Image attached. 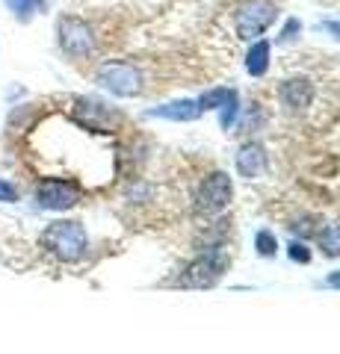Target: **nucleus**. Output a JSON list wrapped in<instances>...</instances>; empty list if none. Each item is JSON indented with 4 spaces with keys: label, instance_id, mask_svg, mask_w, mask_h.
I'll list each match as a JSON object with an SVG mask.
<instances>
[{
    "label": "nucleus",
    "instance_id": "nucleus-20",
    "mask_svg": "<svg viewBox=\"0 0 340 354\" xmlns=\"http://www.w3.org/2000/svg\"><path fill=\"white\" fill-rule=\"evenodd\" d=\"M302 36V21H296V18H290L287 24H284V30H281V36L276 39L278 44H290V41H296Z\"/></svg>",
    "mask_w": 340,
    "mask_h": 354
},
{
    "label": "nucleus",
    "instance_id": "nucleus-22",
    "mask_svg": "<svg viewBox=\"0 0 340 354\" xmlns=\"http://www.w3.org/2000/svg\"><path fill=\"white\" fill-rule=\"evenodd\" d=\"M260 124H263V113H260V106H258V104H251L249 115H246V130H258Z\"/></svg>",
    "mask_w": 340,
    "mask_h": 354
},
{
    "label": "nucleus",
    "instance_id": "nucleus-7",
    "mask_svg": "<svg viewBox=\"0 0 340 354\" xmlns=\"http://www.w3.org/2000/svg\"><path fill=\"white\" fill-rule=\"evenodd\" d=\"M33 198H36L39 209H48V213H65V209H71L80 201V186L74 180H62V177H45V180L36 186Z\"/></svg>",
    "mask_w": 340,
    "mask_h": 354
},
{
    "label": "nucleus",
    "instance_id": "nucleus-24",
    "mask_svg": "<svg viewBox=\"0 0 340 354\" xmlns=\"http://www.w3.org/2000/svg\"><path fill=\"white\" fill-rule=\"evenodd\" d=\"M325 32H332V36L340 41V24H337V21H325V24H320Z\"/></svg>",
    "mask_w": 340,
    "mask_h": 354
},
{
    "label": "nucleus",
    "instance_id": "nucleus-21",
    "mask_svg": "<svg viewBox=\"0 0 340 354\" xmlns=\"http://www.w3.org/2000/svg\"><path fill=\"white\" fill-rule=\"evenodd\" d=\"M18 189L15 183H9L6 177H0V204H18Z\"/></svg>",
    "mask_w": 340,
    "mask_h": 354
},
{
    "label": "nucleus",
    "instance_id": "nucleus-1",
    "mask_svg": "<svg viewBox=\"0 0 340 354\" xmlns=\"http://www.w3.org/2000/svg\"><path fill=\"white\" fill-rule=\"evenodd\" d=\"M42 248L53 254L60 263H80L89 254V236L80 221L60 218L42 230Z\"/></svg>",
    "mask_w": 340,
    "mask_h": 354
},
{
    "label": "nucleus",
    "instance_id": "nucleus-3",
    "mask_svg": "<svg viewBox=\"0 0 340 354\" xmlns=\"http://www.w3.org/2000/svg\"><path fill=\"white\" fill-rule=\"evenodd\" d=\"M95 83L116 97H136L142 92V71L130 62H101L95 71Z\"/></svg>",
    "mask_w": 340,
    "mask_h": 354
},
{
    "label": "nucleus",
    "instance_id": "nucleus-11",
    "mask_svg": "<svg viewBox=\"0 0 340 354\" xmlns=\"http://www.w3.org/2000/svg\"><path fill=\"white\" fill-rule=\"evenodd\" d=\"M148 118H166V121H195L202 115L199 101H190V97H181V101H169L163 106H154L145 113Z\"/></svg>",
    "mask_w": 340,
    "mask_h": 354
},
{
    "label": "nucleus",
    "instance_id": "nucleus-9",
    "mask_svg": "<svg viewBox=\"0 0 340 354\" xmlns=\"http://www.w3.org/2000/svg\"><path fill=\"white\" fill-rule=\"evenodd\" d=\"M278 101L281 106H287L290 113H302L308 109L311 101H314V83L308 77H290L278 86Z\"/></svg>",
    "mask_w": 340,
    "mask_h": 354
},
{
    "label": "nucleus",
    "instance_id": "nucleus-15",
    "mask_svg": "<svg viewBox=\"0 0 340 354\" xmlns=\"http://www.w3.org/2000/svg\"><path fill=\"white\" fill-rule=\"evenodd\" d=\"M255 251H258V257H263V260H269V257H276L278 254V239H276V234H272L269 227H263V230L255 234Z\"/></svg>",
    "mask_w": 340,
    "mask_h": 354
},
{
    "label": "nucleus",
    "instance_id": "nucleus-23",
    "mask_svg": "<svg viewBox=\"0 0 340 354\" xmlns=\"http://www.w3.org/2000/svg\"><path fill=\"white\" fill-rule=\"evenodd\" d=\"M325 286H328V290H340V269L325 274Z\"/></svg>",
    "mask_w": 340,
    "mask_h": 354
},
{
    "label": "nucleus",
    "instance_id": "nucleus-17",
    "mask_svg": "<svg viewBox=\"0 0 340 354\" xmlns=\"http://www.w3.org/2000/svg\"><path fill=\"white\" fill-rule=\"evenodd\" d=\"M234 88H228V86H219V88H207V92L199 97V109L202 113H207V109H219L225 101H228V95H231Z\"/></svg>",
    "mask_w": 340,
    "mask_h": 354
},
{
    "label": "nucleus",
    "instance_id": "nucleus-18",
    "mask_svg": "<svg viewBox=\"0 0 340 354\" xmlns=\"http://www.w3.org/2000/svg\"><path fill=\"white\" fill-rule=\"evenodd\" d=\"M287 227H290L299 239H308V236H316V234H320V230H316V218H314V216H299V218H293Z\"/></svg>",
    "mask_w": 340,
    "mask_h": 354
},
{
    "label": "nucleus",
    "instance_id": "nucleus-19",
    "mask_svg": "<svg viewBox=\"0 0 340 354\" xmlns=\"http://www.w3.org/2000/svg\"><path fill=\"white\" fill-rule=\"evenodd\" d=\"M287 254H290L293 263H311V257H314V251L308 248V242L305 239H290L287 242Z\"/></svg>",
    "mask_w": 340,
    "mask_h": 354
},
{
    "label": "nucleus",
    "instance_id": "nucleus-4",
    "mask_svg": "<svg viewBox=\"0 0 340 354\" xmlns=\"http://www.w3.org/2000/svg\"><path fill=\"white\" fill-rule=\"evenodd\" d=\"M231 198H234V180L225 171H213L199 183L193 207L199 216H216L231 204Z\"/></svg>",
    "mask_w": 340,
    "mask_h": 354
},
{
    "label": "nucleus",
    "instance_id": "nucleus-5",
    "mask_svg": "<svg viewBox=\"0 0 340 354\" xmlns=\"http://www.w3.org/2000/svg\"><path fill=\"white\" fill-rule=\"evenodd\" d=\"M276 15H278V9L272 0H246L234 12V30L243 41H255L260 32H267L272 27Z\"/></svg>",
    "mask_w": 340,
    "mask_h": 354
},
{
    "label": "nucleus",
    "instance_id": "nucleus-13",
    "mask_svg": "<svg viewBox=\"0 0 340 354\" xmlns=\"http://www.w3.org/2000/svg\"><path fill=\"white\" fill-rule=\"evenodd\" d=\"M3 3L18 21H30L33 15H39L48 9V0H3Z\"/></svg>",
    "mask_w": 340,
    "mask_h": 354
},
{
    "label": "nucleus",
    "instance_id": "nucleus-8",
    "mask_svg": "<svg viewBox=\"0 0 340 354\" xmlns=\"http://www.w3.org/2000/svg\"><path fill=\"white\" fill-rule=\"evenodd\" d=\"M74 118H78V124H83L86 130L109 133L116 115L101 97H78V101H74Z\"/></svg>",
    "mask_w": 340,
    "mask_h": 354
},
{
    "label": "nucleus",
    "instance_id": "nucleus-10",
    "mask_svg": "<svg viewBox=\"0 0 340 354\" xmlns=\"http://www.w3.org/2000/svg\"><path fill=\"white\" fill-rule=\"evenodd\" d=\"M267 148L260 142H243L237 148V157H234V165H237V174L246 177V180H255L267 171Z\"/></svg>",
    "mask_w": 340,
    "mask_h": 354
},
{
    "label": "nucleus",
    "instance_id": "nucleus-14",
    "mask_svg": "<svg viewBox=\"0 0 340 354\" xmlns=\"http://www.w3.org/2000/svg\"><path fill=\"white\" fill-rule=\"evenodd\" d=\"M316 242H320V248H323L325 257H340V225L323 227L320 234H316Z\"/></svg>",
    "mask_w": 340,
    "mask_h": 354
},
{
    "label": "nucleus",
    "instance_id": "nucleus-6",
    "mask_svg": "<svg viewBox=\"0 0 340 354\" xmlns=\"http://www.w3.org/2000/svg\"><path fill=\"white\" fill-rule=\"evenodd\" d=\"M57 41L65 57L71 59H83V57H92L95 50V36H92V27L86 24L83 18L78 15H62L60 24H57Z\"/></svg>",
    "mask_w": 340,
    "mask_h": 354
},
{
    "label": "nucleus",
    "instance_id": "nucleus-12",
    "mask_svg": "<svg viewBox=\"0 0 340 354\" xmlns=\"http://www.w3.org/2000/svg\"><path fill=\"white\" fill-rule=\"evenodd\" d=\"M269 53H272L269 41L255 39V41H251V48H249V53H246V71L251 77H263L269 71Z\"/></svg>",
    "mask_w": 340,
    "mask_h": 354
},
{
    "label": "nucleus",
    "instance_id": "nucleus-2",
    "mask_svg": "<svg viewBox=\"0 0 340 354\" xmlns=\"http://www.w3.org/2000/svg\"><path fill=\"white\" fill-rule=\"evenodd\" d=\"M228 266H231V257H228L225 245L204 248L199 257L184 266L181 274L169 286H178V290H211V286H216L219 281H222Z\"/></svg>",
    "mask_w": 340,
    "mask_h": 354
},
{
    "label": "nucleus",
    "instance_id": "nucleus-16",
    "mask_svg": "<svg viewBox=\"0 0 340 354\" xmlns=\"http://www.w3.org/2000/svg\"><path fill=\"white\" fill-rule=\"evenodd\" d=\"M237 115H240V95L234 88V92L228 95V101L219 106V124H222V130H231L237 124Z\"/></svg>",
    "mask_w": 340,
    "mask_h": 354
}]
</instances>
